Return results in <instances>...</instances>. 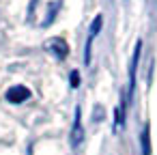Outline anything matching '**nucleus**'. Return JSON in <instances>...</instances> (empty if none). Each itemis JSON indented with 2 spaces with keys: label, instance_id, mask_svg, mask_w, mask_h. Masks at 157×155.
<instances>
[{
  "label": "nucleus",
  "instance_id": "nucleus-1",
  "mask_svg": "<svg viewBox=\"0 0 157 155\" xmlns=\"http://www.w3.org/2000/svg\"><path fill=\"white\" fill-rule=\"evenodd\" d=\"M140 54H142V39H138L136 50H133V56H131V63H129V82H127V91H125V101H123V108L129 103V99L133 97V91H136V73H138Z\"/></svg>",
  "mask_w": 157,
  "mask_h": 155
},
{
  "label": "nucleus",
  "instance_id": "nucleus-4",
  "mask_svg": "<svg viewBox=\"0 0 157 155\" xmlns=\"http://www.w3.org/2000/svg\"><path fill=\"white\" fill-rule=\"evenodd\" d=\"M5 99H7L9 103H24V101L30 99V88L24 86V84H15V86H11V88L5 93Z\"/></svg>",
  "mask_w": 157,
  "mask_h": 155
},
{
  "label": "nucleus",
  "instance_id": "nucleus-6",
  "mask_svg": "<svg viewBox=\"0 0 157 155\" xmlns=\"http://www.w3.org/2000/svg\"><path fill=\"white\" fill-rule=\"evenodd\" d=\"M140 151H142V155H151L153 153L151 151V125L148 123H144L142 134H140Z\"/></svg>",
  "mask_w": 157,
  "mask_h": 155
},
{
  "label": "nucleus",
  "instance_id": "nucleus-7",
  "mask_svg": "<svg viewBox=\"0 0 157 155\" xmlns=\"http://www.w3.org/2000/svg\"><path fill=\"white\" fill-rule=\"evenodd\" d=\"M69 82H71V88H78V86H80V71H78V69H73V71H71Z\"/></svg>",
  "mask_w": 157,
  "mask_h": 155
},
{
  "label": "nucleus",
  "instance_id": "nucleus-8",
  "mask_svg": "<svg viewBox=\"0 0 157 155\" xmlns=\"http://www.w3.org/2000/svg\"><path fill=\"white\" fill-rule=\"evenodd\" d=\"M28 155H33V149H30V151H28Z\"/></svg>",
  "mask_w": 157,
  "mask_h": 155
},
{
  "label": "nucleus",
  "instance_id": "nucleus-2",
  "mask_svg": "<svg viewBox=\"0 0 157 155\" xmlns=\"http://www.w3.org/2000/svg\"><path fill=\"white\" fill-rule=\"evenodd\" d=\"M103 26V17L101 15H95V20L90 22V28H88V39H86V48H84V65L88 67L90 65V50H93V41L97 39L99 30Z\"/></svg>",
  "mask_w": 157,
  "mask_h": 155
},
{
  "label": "nucleus",
  "instance_id": "nucleus-5",
  "mask_svg": "<svg viewBox=\"0 0 157 155\" xmlns=\"http://www.w3.org/2000/svg\"><path fill=\"white\" fill-rule=\"evenodd\" d=\"M84 138V127H82V108L75 106V114H73V127H71V146L75 149Z\"/></svg>",
  "mask_w": 157,
  "mask_h": 155
},
{
  "label": "nucleus",
  "instance_id": "nucleus-3",
  "mask_svg": "<svg viewBox=\"0 0 157 155\" xmlns=\"http://www.w3.org/2000/svg\"><path fill=\"white\" fill-rule=\"evenodd\" d=\"M45 50H48L54 58H58V60H65V58H67V54H69V45H67V41H65V39H60V37L50 39V41L45 43Z\"/></svg>",
  "mask_w": 157,
  "mask_h": 155
}]
</instances>
